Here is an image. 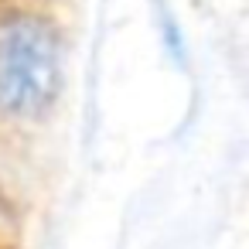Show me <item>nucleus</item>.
<instances>
[{"label": "nucleus", "instance_id": "f257e3e1", "mask_svg": "<svg viewBox=\"0 0 249 249\" xmlns=\"http://www.w3.org/2000/svg\"><path fill=\"white\" fill-rule=\"evenodd\" d=\"M62 92L58 28L28 7L0 11V113L45 116Z\"/></svg>", "mask_w": 249, "mask_h": 249}]
</instances>
